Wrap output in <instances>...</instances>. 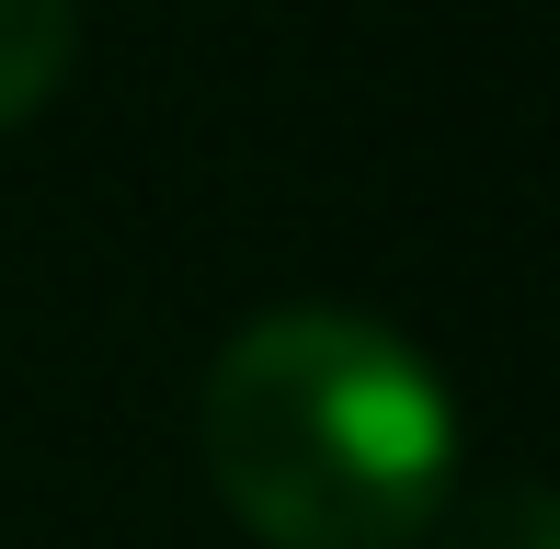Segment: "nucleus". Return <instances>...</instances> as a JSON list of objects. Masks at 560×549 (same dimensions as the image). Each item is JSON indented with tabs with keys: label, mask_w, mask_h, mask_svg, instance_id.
Masks as SVG:
<instances>
[{
	"label": "nucleus",
	"mask_w": 560,
	"mask_h": 549,
	"mask_svg": "<svg viewBox=\"0 0 560 549\" xmlns=\"http://www.w3.org/2000/svg\"><path fill=\"white\" fill-rule=\"evenodd\" d=\"M218 504L264 549H412L457 492L435 366L354 309H264L195 389Z\"/></svg>",
	"instance_id": "obj_1"
},
{
	"label": "nucleus",
	"mask_w": 560,
	"mask_h": 549,
	"mask_svg": "<svg viewBox=\"0 0 560 549\" xmlns=\"http://www.w3.org/2000/svg\"><path fill=\"white\" fill-rule=\"evenodd\" d=\"M69 58H81V0H0V138L58 104Z\"/></svg>",
	"instance_id": "obj_2"
},
{
	"label": "nucleus",
	"mask_w": 560,
	"mask_h": 549,
	"mask_svg": "<svg viewBox=\"0 0 560 549\" xmlns=\"http://www.w3.org/2000/svg\"><path fill=\"white\" fill-rule=\"evenodd\" d=\"M446 549H560L549 538V492H480V504L469 515H457V527H446Z\"/></svg>",
	"instance_id": "obj_3"
}]
</instances>
